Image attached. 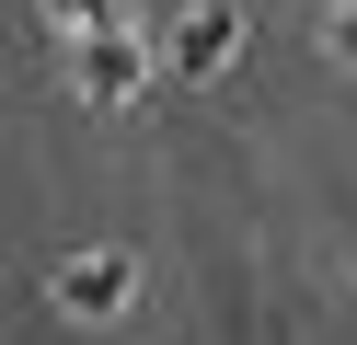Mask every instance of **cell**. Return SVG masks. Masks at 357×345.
I'll use <instances>...</instances> for the list:
<instances>
[{
	"label": "cell",
	"instance_id": "obj_4",
	"mask_svg": "<svg viewBox=\"0 0 357 345\" xmlns=\"http://www.w3.org/2000/svg\"><path fill=\"white\" fill-rule=\"evenodd\" d=\"M47 12H58V23H70V35H81V46H104V35H116V0H47Z\"/></svg>",
	"mask_w": 357,
	"mask_h": 345
},
{
	"label": "cell",
	"instance_id": "obj_3",
	"mask_svg": "<svg viewBox=\"0 0 357 345\" xmlns=\"http://www.w3.org/2000/svg\"><path fill=\"white\" fill-rule=\"evenodd\" d=\"M150 81V58H139V35H104V46H81V92L93 104H127V92Z\"/></svg>",
	"mask_w": 357,
	"mask_h": 345
},
{
	"label": "cell",
	"instance_id": "obj_1",
	"mask_svg": "<svg viewBox=\"0 0 357 345\" xmlns=\"http://www.w3.org/2000/svg\"><path fill=\"white\" fill-rule=\"evenodd\" d=\"M231 46H242V12H231V0H196V12L173 23V69H185V81L231 69Z\"/></svg>",
	"mask_w": 357,
	"mask_h": 345
},
{
	"label": "cell",
	"instance_id": "obj_5",
	"mask_svg": "<svg viewBox=\"0 0 357 345\" xmlns=\"http://www.w3.org/2000/svg\"><path fill=\"white\" fill-rule=\"evenodd\" d=\"M323 46H334V58L357 69V0H334V23H323Z\"/></svg>",
	"mask_w": 357,
	"mask_h": 345
},
{
	"label": "cell",
	"instance_id": "obj_2",
	"mask_svg": "<svg viewBox=\"0 0 357 345\" xmlns=\"http://www.w3.org/2000/svg\"><path fill=\"white\" fill-rule=\"evenodd\" d=\"M127 288H139V265H127V253H93V265H70V276H58V311L104 322V311H127Z\"/></svg>",
	"mask_w": 357,
	"mask_h": 345
}]
</instances>
